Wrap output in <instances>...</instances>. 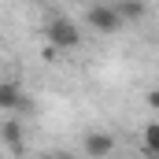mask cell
Masks as SVG:
<instances>
[{"label":"cell","instance_id":"obj_1","mask_svg":"<svg viewBox=\"0 0 159 159\" xmlns=\"http://www.w3.org/2000/svg\"><path fill=\"white\" fill-rule=\"evenodd\" d=\"M44 37L52 48H59V52H67V48H78L81 44V30L74 19H67V15H52L48 22H44Z\"/></svg>","mask_w":159,"mask_h":159},{"label":"cell","instance_id":"obj_2","mask_svg":"<svg viewBox=\"0 0 159 159\" xmlns=\"http://www.w3.org/2000/svg\"><path fill=\"white\" fill-rule=\"evenodd\" d=\"M85 26L96 30V34H119L122 26V15L115 11V4H89L85 7Z\"/></svg>","mask_w":159,"mask_h":159},{"label":"cell","instance_id":"obj_3","mask_svg":"<svg viewBox=\"0 0 159 159\" xmlns=\"http://www.w3.org/2000/svg\"><path fill=\"white\" fill-rule=\"evenodd\" d=\"M81 148H85L89 159H107L115 152V137H111L107 129H89V133L81 137Z\"/></svg>","mask_w":159,"mask_h":159},{"label":"cell","instance_id":"obj_4","mask_svg":"<svg viewBox=\"0 0 159 159\" xmlns=\"http://www.w3.org/2000/svg\"><path fill=\"white\" fill-rule=\"evenodd\" d=\"M0 137H4V148H7L11 156H22L26 137H22V126H19L15 119H4V122H0Z\"/></svg>","mask_w":159,"mask_h":159},{"label":"cell","instance_id":"obj_5","mask_svg":"<svg viewBox=\"0 0 159 159\" xmlns=\"http://www.w3.org/2000/svg\"><path fill=\"white\" fill-rule=\"evenodd\" d=\"M22 107V96H19V85L15 81H0V111L11 119L15 111Z\"/></svg>","mask_w":159,"mask_h":159},{"label":"cell","instance_id":"obj_6","mask_svg":"<svg viewBox=\"0 0 159 159\" xmlns=\"http://www.w3.org/2000/svg\"><path fill=\"white\" fill-rule=\"evenodd\" d=\"M141 152L148 159H159V122H148L141 133Z\"/></svg>","mask_w":159,"mask_h":159},{"label":"cell","instance_id":"obj_7","mask_svg":"<svg viewBox=\"0 0 159 159\" xmlns=\"http://www.w3.org/2000/svg\"><path fill=\"white\" fill-rule=\"evenodd\" d=\"M115 11L122 15V22H141L148 7H144V4H137V0H119V4H115Z\"/></svg>","mask_w":159,"mask_h":159},{"label":"cell","instance_id":"obj_8","mask_svg":"<svg viewBox=\"0 0 159 159\" xmlns=\"http://www.w3.org/2000/svg\"><path fill=\"white\" fill-rule=\"evenodd\" d=\"M144 100H148V107H152V111H159V89H148V96H144Z\"/></svg>","mask_w":159,"mask_h":159},{"label":"cell","instance_id":"obj_9","mask_svg":"<svg viewBox=\"0 0 159 159\" xmlns=\"http://www.w3.org/2000/svg\"><path fill=\"white\" fill-rule=\"evenodd\" d=\"M37 159H59V156H52V152H48V156H37Z\"/></svg>","mask_w":159,"mask_h":159}]
</instances>
